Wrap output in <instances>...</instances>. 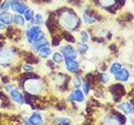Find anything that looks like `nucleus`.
Listing matches in <instances>:
<instances>
[{
	"label": "nucleus",
	"instance_id": "15",
	"mask_svg": "<svg viewBox=\"0 0 134 125\" xmlns=\"http://www.w3.org/2000/svg\"><path fill=\"white\" fill-rule=\"evenodd\" d=\"M80 85H81V82H80V79L79 78H76V79H75V86L79 87Z\"/></svg>",
	"mask_w": 134,
	"mask_h": 125
},
{
	"label": "nucleus",
	"instance_id": "9",
	"mask_svg": "<svg viewBox=\"0 0 134 125\" xmlns=\"http://www.w3.org/2000/svg\"><path fill=\"white\" fill-rule=\"evenodd\" d=\"M84 90H85V93H87L89 92V83L87 82L85 83V85H84Z\"/></svg>",
	"mask_w": 134,
	"mask_h": 125
},
{
	"label": "nucleus",
	"instance_id": "11",
	"mask_svg": "<svg viewBox=\"0 0 134 125\" xmlns=\"http://www.w3.org/2000/svg\"><path fill=\"white\" fill-rule=\"evenodd\" d=\"M54 60H56V61H58L59 60V62H60L61 60H62V58H61V57L60 56V54H55V55H54Z\"/></svg>",
	"mask_w": 134,
	"mask_h": 125
},
{
	"label": "nucleus",
	"instance_id": "19",
	"mask_svg": "<svg viewBox=\"0 0 134 125\" xmlns=\"http://www.w3.org/2000/svg\"><path fill=\"white\" fill-rule=\"evenodd\" d=\"M0 1H1V0H0Z\"/></svg>",
	"mask_w": 134,
	"mask_h": 125
},
{
	"label": "nucleus",
	"instance_id": "5",
	"mask_svg": "<svg viewBox=\"0 0 134 125\" xmlns=\"http://www.w3.org/2000/svg\"><path fill=\"white\" fill-rule=\"evenodd\" d=\"M72 98H73V99L78 100V101H82V100H83L82 93H81L79 90H77V91H75V93H73Z\"/></svg>",
	"mask_w": 134,
	"mask_h": 125
},
{
	"label": "nucleus",
	"instance_id": "7",
	"mask_svg": "<svg viewBox=\"0 0 134 125\" xmlns=\"http://www.w3.org/2000/svg\"><path fill=\"white\" fill-rule=\"evenodd\" d=\"M64 37H65V39L67 40V41H69V42H72V43H74L75 42V39H74V38L71 36L70 34H69V33H65V35H64Z\"/></svg>",
	"mask_w": 134,
	"mask_h": 125
},
{
	"label": "nucleus",
	"instance_id": "6",
	"mask_svg": "<svg viewBox=\"0 0 134 125\" xmlns=\"http://www.w3.org/2000/svg\"><path fill=\"white\" fill-rule=\"evenodd\" d=\"M114 113L116 114V115H115V117L116 118V119L118 120L121 123H122V124L125 123V122H126V118L124 117V115L121 114H119V113H117V112H114Z\"/></svg>",
	"mask_w": 134,
	"mask_h": 125
},
{
	"label": "nucleus",
	"instance_id": "13",
	"mask_svg": "<svg viewBox=\"0 0 134 125\" xmlns=\"http://www.w3.org/2000/svg\"><path fill=\"white\" fill-rule=\"evenodd\" d=\"M0 98H2L3 100H4V99H8V98H7V96L5 95V94H3V93H1V92H0Z\"/></svg>",
	"mask_w": 134,
	"mask_h": 125
},
{
	"label": "nucleus",
	"instance_id": "12",
	"mask_svg": "<svg viewBox=\"0 0 134 125\" xmlns=\"http://www.w3.org/2000/svg\"><path fill=\"white\" fill-rule=\"evenodd\" d=\"M87 39H88V37H87V35H86V33H82V40H83L84 42H86Z\"/></svg>",
	"mask_w": 134,
	"mask_h": 125
},
{
	"label": "nucleus",
	"instance_id": "18",
	"mask_svg": "<svg viewBox=\"0 0 134 125\" xmlns=\"http://www.w3.org/2000/svg\"><path fill=\"white\" fill-rule=\"evenodd\" d=\"M94 2H95L96 3H98V0H94Z\"/></svg>",
	"mask_w": 134,
	"mask_h": 125
},
{
	"label": "nucleus",
	"instance_id": "3",
	"mask_svg": "<svg viewBox=\"0 0 134 125\" xmlns=\"http://www.w3.org/2000/svg\"><path fill=\"white\" fill-rule=\"evenodd\" d=\"M119 108H121L123 111H125V113H127V114H129V113H131V112H132V106L130 105L129 103H126L121 104V105L119 106Z\"/></svg>",
	"mask_w": 134,
	"mask_h": 125
},
{
	"label": "nucleus",
	"instance_id": "4",
	"mask_svg": "<svg viewBox=\"0 0 134 125\" xmlns=\"http://www.w3.org/2000/svg\"><path fill=\"white\" fill-rule=\"evenodd\" d=\"M121 69V66L119 64H114L111 66V72L112 73H115L116 74L118 72H120Z\"/></svg>",
	"mask_w": 134,
	"mask_h": 125
},
{
	"label": "nucleus",
	"instance_id": "14",
	"mask_svg": "<svg viewBox=\"0 0 134 125\" xmlns=\"http://www.w3.org/2000/svg\"><path fill=\"white\" fill-rule=\"evenodd\" d=\"M125 3V0H119L118 1V7H122Z\"/></svg>",
	"mask_w": 134,
	"mask_h": 125
},
{
	"label": "nucleus",
	"instance_id": "17",
	"mask_svg": "<svg viewBox=\"0 0 134 125\" xmlns=\"http://www.w3.org/2000/svg\"><path fill=\"white\" fill-rule=\"evenodd\" d=\"M3 83H8V78L7 77L3 78Z\"/></svg>",
	"mask_w": 134,
	"mask_h": 125
},
{
	"label": "nucleus",
	"instance_id": "10",
	"mask_svg": "<svg viewBox=\"0 0 134 125\" xmlns=\"http://www.w3.org/2000/svg\"><path fill=\"white\" fill-rule=\"evenodd\" d=\"M59 43H60V39H58V38H54L53 39V44L58 45Z\"/></svg>",
	"mask_w": 134,
	"mask_h": 125
},
{
	"label": "nucleus",
	"instance_id": "2",
	"mask_svg": "<svg viewBox=\"0 0 134 125\" xmlns=\"http://www.w3.org/2000/svg\"><path fill=\"white\" fill-rule=\"evenodd\" d=\"M116 78L119 81H127L129 78V73L126 69H122V70L121 69L120 72L116 73Z\"/></svg>",
	"mask_w": 134,
	"mask_h": 125
},
{
	"label": "nucleus",
	"instance_id": "1",
	"mask_svg": "<svg viewBox=\"0 0 134 125\" xmlns=\"http://www.w3.org/2000/svg\"><path fill=\"white\" fill-rule=\"evenodd\" d=\"M110 90L111 93L114 94L115 97H118L120 98L121 96H123L125 94V90H124V87L121 84H115L112 85L110 88Z\"/></svg>",
	"mask_w": 134,
	"mask_h": 125
},
{
	"label": "nucleus",
	"instance_id": "8",
	"mask_svg": "<svg viewBox=\"0 0 134 125\" xmlns=\"http://www.w3.org/2000/svg\"><path fill=\"white\" fill-rule=\"evenodd\" d=\"M98 78H99L103 83H106V82H107V80H108V77L107 76L106 74H98Z\"/></svg>",
	"mask_w": 134,
	"mask_h": 125
},
{
	"label": "nucleus",
	"instance_id": "16",
	"mask_svg": "<svg viewBox=\"0 0 134 125\" xmlns=\"http://www.w3.org/2000/svg\"><path fill=\"white\" fill-rule=\"evenodd\" d=\"M132 18H133V16L132 14H128V16H127V19L128 21H131L132 19Z\"/></svg>",
	"mask_w": 134,
	"mask_h": 125
}]
</instances>
